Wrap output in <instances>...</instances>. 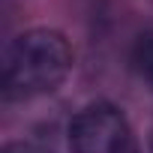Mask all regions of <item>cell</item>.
<instances>
[{"label": "cell", "mask_w": 153, "mask_h": 153, "mask_svg": "<svg viewBox=\"0 0 153 153\" xmlns=\"http://www.w3.org/2000/svg\"><path fill=\"white\" fill-rule=\"evenodd\" d=\"M72 45L63 33L33 27L18 33L0 60V87L6 99H36L57 90L72 72Z\"/></svg>", "instance_id": "6da1fadb"}, {"label": "cell", "mask_w": 153, "mask_h": 153, "mask_svg": "<svg viewBox=\"0 0 153 153\" xmlns=\"http://www.w3.org/2000/svg\"><path fill=\"white\" fill-rule=\"evenodd\" d=\"M69 150L72 153H141V144L111 102H90L69 123Z\"/></svg>", "instance_id": "7a4b0ae2"}, {"label": "cell", "mask_w": 153, "mask_h": 153, "mask_svg": "<svg viewBox=\"0 0 153 153\" xmlns=\"http://www.w3.org/2000/svg\"><path fill=\"white\" fill-rule=\"evenodd\" d=\"M132 63H135V69H138L141 78L147 84H153V30L138 36V42L132 48Z\"/></svg>", "instance_id": "3957f363"}, {"label": "cell", "mask_w": 153, "mask_h": 153, "mask_svg": "<svg viewBox=\"0 0 153 153\" xmlns=\"http://www.w3.org/2000/svg\"><path fill=\"white\" fill-rule=\"evenodd\" d=\"M3 153H51V150L36 144V141H12V144L3 147Z\"/></svg>", "instance_id": "277c9868"}, {"label": "cell", "mask_w": 153, "mask_h": 153, "mask_svg": "<svg viewBox=\"0 0 153 153\" xmlns=\"http://www.w3.org/2000/svg\"><path fill=\"white\" fill-rule=\"evenodd\" d=\"M150 153H153V129H150Z\"/></svg>", "instance_id": "5b68a950"}]
</instances>
